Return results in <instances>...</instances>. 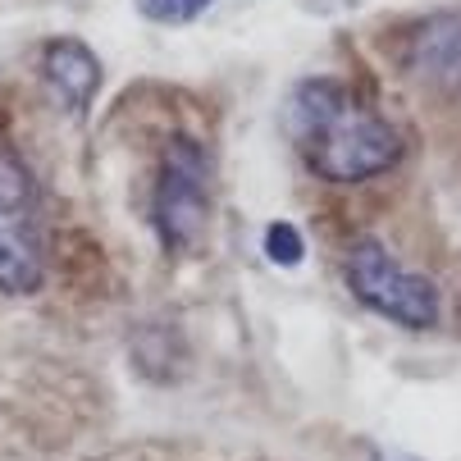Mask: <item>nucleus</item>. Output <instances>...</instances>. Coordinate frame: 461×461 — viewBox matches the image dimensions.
<instances>
[{
    "label": "nucleus",
    "instance_id": "f257e3e1",
    "mask_svg": "<svg viewBox=\"0 0 461 461\" xmlns=\"http://www.w3.org/2000/svg\"><path fill=\"white\" fill-rule=\"evenodd\" d=\"M284 128L302 160L339 187L388 174L402 156V133L339 78L297 83L284 105Z\"/></svg>",
    "mask_w": 461,
    "mask_h": 461
},
{
    "label": "nucleus",
    "instance_id": "f03ea898",
    "mask_svg": "<svg viewBox=\"0 0 461 461\" xmlns=\"http://www.w3.org/2000/svg\"><path fill=\"white\" fill-rule=\"evenodd\" d=\"M343 275H348V288L357 293L361 306H370L379 320L407 329V334H425V329H434L443 320V297H438L434 279L407 270L402 260L375 238H361L348 251Z\"/></svg>",
    "mask_w": 461,
    "mask_h": 461
},
{
    "label": "nucleus",
    "instance_id": "7ed1b4c3",
    "mask_svg": "<svg viewBox=\"0 0 461 461\" xmlns=\"http://www.w3.org/2000/svg\"><path fill=\"white\" fill-rule=\"evenodd\" d=\"M46 279V224L37 183L19 156L0 147V293L32 297Z\"/></svg>",
    "mask_w": 461,
    "mask_h": 461
},
{
    "label": "nucleus",
    "instance_id": "20e7f679",
    "mask_svg": "<svg viewBox=\"0 0 461 461\" xmlns=\"http://www.w3.org/2000/svg\"><path fill=\"white\" fill-rule=\"evenodd\" d=\"M151 220L169 251H192L206 238L211 224V151L174 133L160 151L156 196H151Z\"/></svg>",
    "mask_w": 461,
    "mask_h": 461
},
{
    "label": "nucleus",
    "instance_id": "39448f33",
    "mask_svg": "<svg viewBox=\"0 0 461 461\" xmlns=\"http://www.w3.org/2000/svg\"><path fill=\"white\" fill-rule=\"evenodd\" d=\"M402 69L425 87L461 101V14H434L411 28Z\"/></svg>",
    "mask_w": 461,
    "mask_h": 461
},
{
    "label": "nucleus",
    "instance_id": "423d86ee",
    "mask_svg": "<svg viewBox=\"0 0 461 461\" xmlns=\"http://www.w3.org/2000/svg\"><path fill=\"white\" fill-rule=\"evenodd\" d=\"M41 83H46V92L59 110L87 114V105L101 87V59L78 37H55L41 50Z\"/></svg>",
    "mask_w": 461,
    "mask_h": 461
},
{
    "label": "nucleus",
    "instance_id": "0eeeda50",
    "mask_svg": "<svg viewBox=\"0 0 461 461\" xmlns=\"http://www.w3.org/2000/svg\"><path fill=\"white\" fill-rule=\"evenodd\" d=\"M133 10H138L147 23L183 28V23H196L202 14H211V10H215V0H133Z\"/></svg>",
    "mask_w": 461,
    "mask_h": 461
},
{
    "label": "nucleus",
    "instance_id": "6e6552de",
    "mask_svg": "<svg viewBox=\"0 0 461 461\" xmlns=\"http://www.w3.org/2000/svg\"><path fill=\"white\" fill-rule=\"evenodd\" d=\"M266 256L275 260V266H284V270L302 266V256H306V242H302L297 224H288V220H275V224L266 229Z\"/></svg>",
    "mask_w": 461,
    "mask_h": 461
},
{
    "label": "nucleus",
    "instance_id": "1a4fd4ad",
    "mask_svg": "<svg viewBox=\"0 0 461 461\" xmlns=\"http://www.w3.org/2000/svg\"><path fill=\"white\" fill-rule=\"evenodd\" d=\"M306 10H315V14H334V10H357V0H306Z\"/></svg>",
    "mask_w": 461,
    "mask_h": 461
},
{
    "label": "nucleus",
    "instance_id": "9d476101",
    "mask_svg": "<svg viewBox=\"0 0 461 461\" xmlns=\"http://www.w3.org/2000/svg\"><path fill=\"white\" fill-rule=\"evenodd\" d=\"M370 461H393V456H384V452H375V456H370Z\"/></svg>",
    "mask_w": 461,
    "mask_h": 461
}]
</instances>
